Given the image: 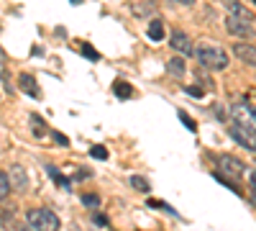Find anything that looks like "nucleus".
I'll return each mask as SVG.
<instances>
[{"label": "nucleus", "instance_id": "obj_1", "mask_svg": "<svg viewBox=\"0 0 256 231\" xmlns=\"http://www.w3.org/2000/svg\"><path fill=\"white\" fill-rule=\"evenodd\" d=\"M198 59H200L202 67H208V70H212V72L228 67V54H226L223 47H210V44H205V47L198 49Z\"/></svg>", "mask_w": 256, "mask_h": 231}, {"label": "nucleus", "instance_id": "obj_2", "mask_svg": "<svg viewBox=\"0 0 256 231\" xmlns=\"http://www.w3.org/2000/svg\"><path fill=\"white\" fill-rule=\"evenodd\" d=\"M26 221L36 231H59V216L52 213L49 208H36V211H28Z\"/></svg>", "mask_w": 256, "mask_h": 231}, {"label": "nucleus", "instance_id": "obj_3", "mask_svg": "<svg viewBox=\"0 0 256 231\" xmlns=\"http://www.w3.org/2000/svg\"><path fill=\"white\" fill-rule=\"evenodd\" d=\"M230 116H233V121H236V123H241V126H246V129L256 131V108L251 106L248 100H236V103H233Z\"/></svg>", "mask_w": 256, "mask_h": 231}, {"label": "nucleus", "instance_id": "obj_4", "mask_svg": "<svg viewBox=\"0 0 256 231\" xmlns=\"http://www.w3.org/2000/svg\"><path fill=\"white\" fill-rule=\"evenodd\" d=\"M218 170H220V175H226L230 180H241L246 175V164L236 157H230V154H220L218 157Z\"/></svg>", "mask_w": 256, "mask_h": 231}, {"label": "nucleus", "instance_id": "obj_5", "mask_svg": "<svg viewBox=\"0 0 256 231\" xmlns=\"http://www.w3.org/2000/svg\"><path fill=\"white\" fill-rule=\"evenodd\" d=\"M226 31L230 36H238V39H254L256 36V29L251 26V21H244V18H236V16L226 18Z\"/></svg>", "mask_w": 256, "mask_h": 231}, {"label": "nucleus", "instance_id": "obj_6", "mask_svg": "<svg viewBox=\"0 0 256 231\" xmlns=\"http://www.w3.org/2000/svg\"><path fill=\"white\" fill-rule=\"evenodd\" d=\"M228 134H230V139H236L241 146H246V149L256 152V131L246 129V126H241V123H233Z\"/></svg>", "mask_w": 256, "mask_h": 231}, {"label": "nucleus", "instance_id": "obj_7", "mask_svg": "<svg viewBox=\"0 0 256 231\" xmlns=\"http://www.w3.org/2000/svg\"><path fill=\"white\" fill-rule=\"evenodd\" d=\"M169 41H172V49H174L180 57H192V54H195V44H192V39H190L184 31H174Z\"/></svg>", "mask_w": 256, "mask_h": 231}, {"label": "nucleus", "instance_id": "obj_8", "mask_svg": "<svg viewBox=\"0 0 256 231\" xmlns=\"http://www.w3.org/2000/svg\"><path fill=\"white\" fill-rule=\"evenodd\" d=\"M8 180H10V187H13V190H26V187H28V177H26V172H24V167H18V164L10 167Z\"/></svg>", "mask_w": 256, "mask_h": 231}, {"label": "nucleus", "instance_id": "obj_9", "mask_svg": "<svg viewBox=\"0 0 256 231\" xmlns=\"http://www.w3.org/2000/svg\"><path fill=\"white\" fill-rule=\"evenodd\" d=\"M233 52H236V57L244 59L246 65H254L256 67V47L254 44H236V47H233Z\"/></svg>", "mask_w": 256, "mask_h": 231}, {"label": "nucleus", "instance_id": "obj_10", "mask_svg": "<svg viewBox=\"0 0 256 231\" xmlns=\"http://www.w3.org/2000/svg\"><path fill=\"white\" fill-rule=\"evenodd\" d=\"M18 85H20V90H24L26 95H31V98H41V90H38V85H36V80L31 77V75H20L18 77Z\"/></svg>", "mask_w": 256, "mask_h": 231}, {"label": "nucleus", "instance_id": "obj_11", "mask_svg": "<svg viewBox=\"0 0 256 231\" xmlns=\"http://www.w3.org/2000/svg\"><path fill=\"white\" fill-rule=\"evenodd\" d=\"M223 3H226V8H228V13H230V16L244 18V21H251V13L241 6V0H223Z\"/></svg>", "mask_w": 256, "mask_h": 231}, {"label": "nucleus", "instance_id": "obj_12", "mask_svg": "<svg viewBox=\"0 0 256 231\" xmlns=\"http://www.w3.org/2000/svg\"><path fill=\"white\" fill-rule=\"evenodd\" d=\"M166 70H169V75H172V77H184V72H187V67H184V59L182 57H172V59H169L166 62Z\"/></svg>", "mask_w": 256, "mask_h": 231}, {"label": "nucleus", "instance_id": "obj_13", "mask_svg": "<svg viewBox=\"0 0 256 231\" xmlns=\"http://www.w3.org/2000/svg\"><path fill=\"white\" fill-rule=\"evenodd\" d=\"M113 93H116L120 100H128V98L134 95V85H131V82H126V80H116V82H113Z\"/></svg>", "mask_w": 256, "mask_h": 231}, {"label": "nucleus", "instance_id": "obj_14", "mask_svg": "<svg viewBox=\"0 0 256 231\" xmlns=\"http://www.w3.org/2000/svg\"><path fill=\"white\" fill-rule=\"evenodd\" d=\"M146 36L152 39V41H162L164 39V24L159 18H154L152 24H148V29H146Z\"/></svg>", "mask_w": 256, "mask_h": 231}, {"label": "nucleus", "instance_id": "obj_15", "mask_svg": "<svg viewBox=\"0 0 256 231\" xmlns=\"http://www.w3.org/2000/svg\"><path fill=\"white\" fill-rule=\"evenodd\" d=\"M31 129H34V136L36 139H44L46 136V123L44 121H41V116H36V113H31Z\"/></svg>", "mask_w": 256, "mask_h": 231}, {"label": "nucleus", "instance_id": "obj_16", "mask_svg": "<svg viewBox=\"0 0 256 231\" xmlns=\"http://www.w3.org/2000/svg\"><path fill=\"white\" fill-rule=\"evenodd\" d=\"M136 16H154V0H141V3L134 6Z\"/></svg>", "mask_w": 256, "mask_h": 231}, {"label": "nucleus", "instance_id": "obj_17", "mask_svg": "<svg viewBox=\"0 0 256 231\" xmlns=\"http://www.w3.org/2000/svg\"><path fill=\"white\" fill-rule=\"evenodd\" d=\"M10 190H13V187H10V180H8V175H6L3 170H0V200H6V198L10 195Z\"/></svg>", "mask_w": 256, "mask_h": 231}, {"label": "nucleus", "instance_id": "obj_18", "mask_svg": "<svg viewBox=\"0 0 256 231\" xmlns=\"http://www.w3.org/2000/svg\"><path fill=\"white\" fill-rule=\"evenodd\" d=\"M16 208H6V211L3 213H0V223H3V226H13L16 231H18V226H16Z\"/></svg>", "mask_w": 256, "mask_h": 231}, {"label": "nucleus", "instance_id": "obj_19", "mask_svg": "<svg viewBox=\"0 0 256 231\" xmlns=\"http://www.w3.org/2000/svg\"><path fill=\"white\" fill-rule=\"evenodd\" d=\"M131 185L136 187L138 193H148V190H152V187H148V180L141 177V175H134V177H131Z\"/></svg>", "mask_w": 256, "mask_h": 231}, {"label": "nucleus", "instance_id": "obj_20", "mask_svg": "<svg viewBox=\"0 0 256 231\" xmlns=\"http://www.w3.org/2000/svg\"><path fill=\"white\" fill-rule=\"evenodd\" d=\"M46 172H49V177H54L62 187H70V180H67V177H62V172L56 170V167H46Z\"/></svg>", "mask_w": 256, "mask_h": 231}, {"label": "nucleus", "instance_id": "obj_21", "mask_svg": "<svg viewBox=\"0 0 256 231\" xmlns=\"http://www.w3.org/2000/svg\"><path fill=\"white\" fill-rule=\"evenodd\" d=\"M90 154H92L95 159H108V149H105L102 144H95V146H90Z\"/></svg>", "mask_w": 256, "mask_h": 231}, {"label": "nucleus", "instance_id": "obj_22", "mask_svg": "<svg viewBox=\"0 0 256 231\" xmlns=\"http://www.w3.org/2000/svg\"><path fill=\"white\" fill-rule=\"evenodd\" d=\"M82 203L88 205V208H98L100 205V198L95 193H82Z\"/></svg>", "mask_w": 256, "mask_h": 231}, {"label": "nucleus", "instance_id": "obj_23", "mask_svg": "<svg viewBox=\"0 0 256 231\" xmlns=\"http://www.w3.org/2000/svg\"><path fill=\"white\" fill-rule=\"evenodd\" d=\"M80 49H82V54H84V57H88V59H92V62H98V59H100V54H98V52H95L90 44H82Z\"/></svg>", "mask_w": 256, "mask_h": 231}, {"label": "nucleus", "instance_id": "obj_24", "mask_svg": "<svg viewBox=\"0 0 256 231\" xmlns=\"http://www.w3.org/2000/svg\"><path fill=\"white\" fill-rule=\"evenodd\" d=\"M180 121H182V123L187 126V129H190V131H198V123H195V121H192V118H190V116H187L184 111H180Z\"/></svg>", "mask_w": 256, "mask_h": 231}, {"label": "nucleus", "instance_id": "obj_25", "mask_svg": "<svg viewBox=\"0 0 256 231\" xmlns=\"http://www.w3.org/2000/svg\"><path fill=\"white\" fill-rule=\"evenodd\" d=\"M184 93H187L190 98H202V95H205V90H200L198 85H195V88H184Z\"/></svg>", "mask_w": 256, "mask_h": 231}, {"label": "nucleus", "instance_id": "obj_26", "mask_svg": "<svg viewBox=\"0 0 256 231\" xmlns=\"http://www.w3.org/2000/svg\"><path fill=\"white\" fill-rule=\"evenodd\" d=\"M52 136H54V141H56L59 146H67V144H70V141H67V136L59 134V131H52Z\"/></svg>", "mask_w": 256, "mask_h": 231}, {"label": "nucleus", "instance_id": "obj_27", "mask_svg": "<svg viewBox=\"0 0 256 231\" xmlns=\"http://www.w3.org/2000/svg\"><path fill=\"white\" fill-rule=\"evenodd\" d=\"M210 111H212V116H216V118H218V121H223V118H226V111H223V108H220V106H218V103H216V106H212V108H210Z\"/></svg>", "mask_w": 256, "mask_h": 231}, {"label": "nucleus", "instance_id": "obj_28", "mask_svg": "<svg viewBox=\"0 0 256 231\" xmlns=\"http://www.w3.org/2000/svg\"><path fill=\"white\" fill-rule=\"evenodd\" d=\"M90 175H92V172H90V170H80V172H77V175H74V180H88V177H90Z\"/></svg>", "mask_w": 256, "mask_h": 231}, {"label": "nucleus", "instance_id": "obj_29", "mask_svg": "<svg viewBox=\"0 0 256 231\" xmlns=\"http://www.w3.org/2000/svg\"><path fill=\"white\" fill-rule=\"evenodd\" d=\"M95 223L98 226H108V218H105L102 213H95Z\"/></svg>", "mask_w": 256, "mask_h": 231}, {"label": "nucleus", "instance_id": "obj_30", "mask_svg": "<svg viewBox=\"0 0 256 231\" xmlns=\"http://www.w3.org/2000/svg\"><path fill=\"white\" fill-rule=\"evenodd\" d=\"M248 182H251V187L256 190V172H251V177H248Z\"/></svg>", "mask_w": 256, "mask_h": 231}, {"label": "nucleus", "instance_id": "obj_31", "mask_svg": "<svg viewBox=\"0 0 256 231\" xmlns=\"http://www.w3.org/2000/svg\"><path fill=\"white\" fill-rule=\"evenodd\" d=\"M182 6H195V0H180Z\"/></svg>", "mask_w": 256, "mask_h": 231}, {"label": "nucleus", "instance_id": "obj_32", "mask_svg": "<svg viewBox=\"0 0 256 231\" xmlns=\"http://www.w3.org/2000/svg\"><path fill=\"white\" fill-rule=\"evenodd\" d=\"M0 62H6V52H3V47H0Z\"/></svg>", "mask_w": 256, "mask_h": 231}, {"label": "nucleus", "instance_id": "obj_33", "mask_svg": "<svg viewBox=\"0 0 256 231\" xmlns=\"http://www.w3.org/2000/svg\"><path fill=\"white\" fill-rule=\"evenodd\" d=\"M251 203H254V205H256V190H254V195H251Z\"/></svg>", "mask_w": 256, "mask_h": 231}, {"label": "nucleus", "instance_id": "obj_34", "mask_svg": "<svg viewBox=\"0 0 256 231\" xmlns=\"http://www.w3.org/2000/svg\"><path fill=\"white\" fill-rule=\"evenodd\" d=\"M72 3H82V0H72Z\"/></svg>", "mask_w": 256, "mask_h": 231}, {"label": "nucleus", "instance_id": "obj_35", "mask_svg": "<svg viewBox=\"0 0 256 231\" xmlns=\"http://www.w3.org/2000/svg\"><path fill=\"white\" fill-rule=\"evenodd\" d=\"M18 231H28V228H18Z\"/></svg>", "mask_w": 256, "mask_h": 231}, {"label": "nucleus", "instance_id": "obj_36", "mask_svg": "<svg viewBox=\"0 0 256 231\" xmlns=\"http://www.w3.org/2000/svg\"><path fill=\"white\" fill-rule=\"evenodd\" d=\"M251 3H256V0H251Z\"/></svg>", "mask_w": 256, "mask_h": 231}]
</instances>
